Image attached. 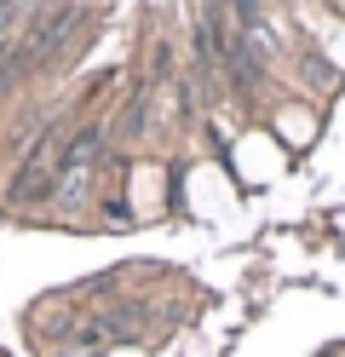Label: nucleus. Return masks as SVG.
I'll use <instances>...</instances> for the list:
<instances>
[{"mask_svg":"<svg viewBox=\"0 0 345 357\" xmlns=\"http://www.w3.org/2000/svg\"><path fill=\"white\" fill-rule=\"evenodd\" d=\"M63 155H69V132H63V121H52V127L35 139V150L23 155V167H17V178H12V202H29V196H58Z\"/></svg>","mask_w":345,"mask_h":357,"instance_id":"nucleus-1","label":"nucleus"},{"mask_svg":"<svg viewBox=\"0 0 345 357\" xmlns=\"http://www.w3.org/2000/svg\"><path fill=\"white\" fill-rule=\"evenodd\" d=\"M35 24H40V29H29V40L12 52V70H17V75H29V70H40V63H52V52L63 47L69 35H75L81 12H75V6H58V12H40Z\"/></svg>","mask_w":345,"mask_h":357,"instance_id":"nucleus-2","label":"nucleus"},{"mask_svg":"<svg viewBox=\"0 0 345 357\" xmlns=\"http://www.w3.org/2000/svg\"><path fill=\"white\" fill-rule=\"evenodd\" d=\"M138 328V317L127 305H115V311H104V317H86L81 328H75V340L81 346H109V340H127V334Z\"/></svg>","mask_w":345,"mask_h":357,"instance_id":"nucleus-3","label":"nucleus"},{"mask_svg":"<svg viewBox=\"0 0 345 357\" xmlns=\"http://www.w3.org/2000/svg\"><path fill=\"white\" fill-rule=\"evenodd\" d=\"M12 75H17V70H12V40H0V93L12 86Z\"/></svg>","mask_w":345,"mask_h":357,"instance_id":"nucleus-4","label":"nucleus"}]
</instances>
